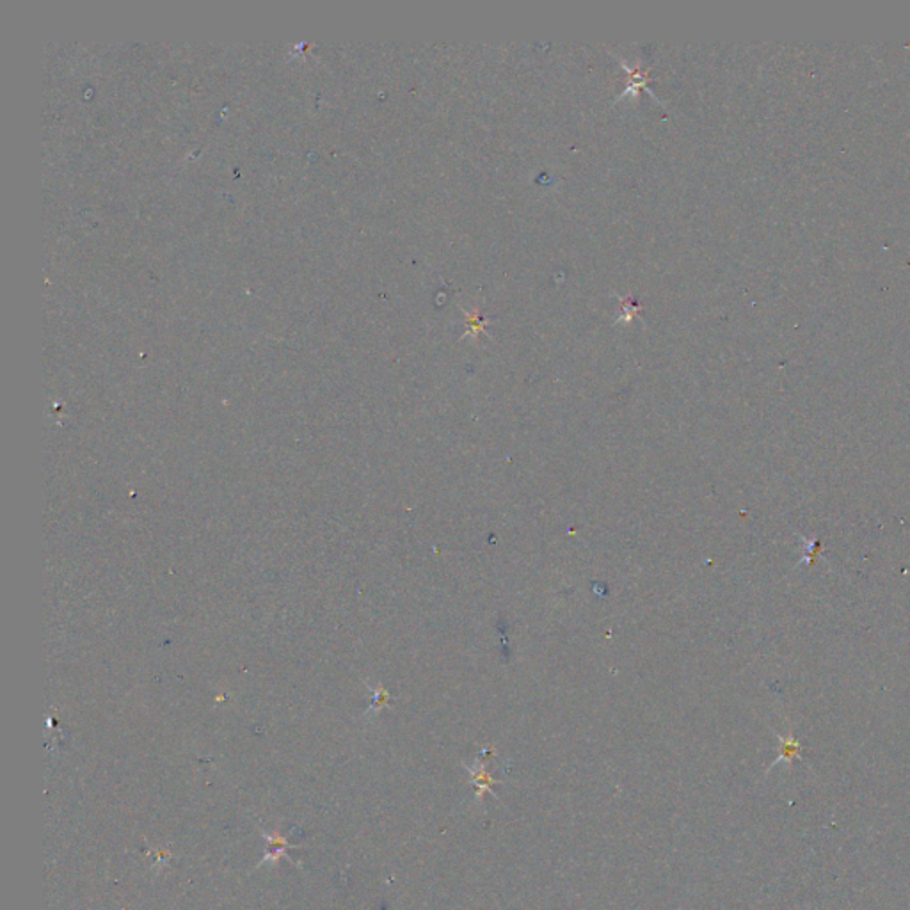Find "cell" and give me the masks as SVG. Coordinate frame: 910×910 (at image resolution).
<instances>
[{
    "label": "cell",
    "instance_id": "6da1fadb",
    "mask_svg": "<svg viewBox=\"0 0 910 910\" xmlns=\"http://www.w3.org/2000/svg\"><path fill=\"white\" fill-rule=\"evenodd\" d=\"M780 747H779V757L772 763V766L768 768V770H772L776 764L779 763H786L787 766H792L793 761L800 759V752H802V745L800 741L796 740L793 734H787V737H779Z\"/></svg>",
    "mask_w": 910,
    "mask_h": 910
},
{
    "label": "cell",
    "instance_id": "7a4b0ae2",
    "mask_svg": "<svg viewBox=\"0 0 910 910\" xmlns=\"http://www.w3.org/2000/svg\"><path fill=\"white\" fill-rule=\"evenodd\" d=\"M470 772H471V777H473V784L477 786V792H479V796L482 795L486 789L491 792V786L495 784V780H493L491 776L484 770V766H477L475 764L473 768H470Z\"/></svg>",
    "mask_w": 910,
    "mask_h": 910
},
{
    "label": "cell",
    "instance_id": "3957f363",
    "mask_svg": "<svg viewBox=\"0 0 910 910\" xmlns=\"http://www.w3.org/2000/svg\"><path fill=\"white\" fill-rule=\"evenodd\" d=\"M629 82H628V89H626L624 95H628L629 91L637 93V89H645V91H649L647 89V77L645 73H642L638 68H633V70H629Z\"/></svg>",
    "mask_w": 910,
    "mask_h": 910
},
{
    "label": "cell",
    "instance_id": "277c9868",
    "mask_svg": "<svg viewBox=\"0 0 910 910\" xmlns=\"http://www.w3.org/2000/svg\"><path fill=\"white\" fill-rule=\"evenodd\" d=\"M484 325H486V321H484L477 311L475 315H468V327H470V331L473 332L475 337L480 331H484Z\"/></svg>",
    "mask_w": 910,
    "mask_h": 910
}]
</instances>
